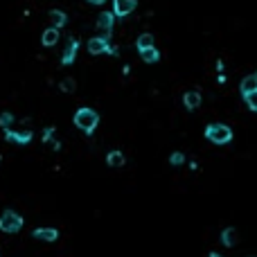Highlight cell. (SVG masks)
<instances>
[{"mask_svg":"<svg viewBox=\"0 0 257 257\" xmlns=\"http://www.w3.org/2000/svg\"><path fill=\"white\" fill-rule=\"evenodd\" d=\"M50 21H52V27H64L65 25V14L64 11H59V9H52L50 11Z\"/></svg>","mask_w":257,"mask_h":257,"instance_id":"obj_13","label":"cell"},{"mask_svg":"<svg viewBox=\"0 0 257 257\" xmlns=\"http://www.w3.org/2000/svg\"><path fill=\"white\" fill-rule=\"evenodd\" d=\"M97 30L102 34H108L113 30V14L111 11H102L99 18H97Z\"/></svg>","mask_w":257,"mask_h":257,"instance_id":"obj_5","label":"cell"},{"mask_svg":"<svg viewBox=\"0 0 257 257\" xmlns=\"http://www.w3.org/2000/svg\"><path fill=\"white\" fill-rule=\"evenodd\" d=\"M244 97H246V104H248V108L257 113V91L248 93V95H244Z\"/></svg>","mask_w":257,"mask_h":257,"instance_id":"obj_18","label":"cell"},{"mask_svg":"<svg viewBox=\"0 0 257 257\" xmlns=\"http://www.w3.org/2000/svg\"><path fill=\"white\" fill-rule=\"evenodd\" d=\"M106 162L111 167H122L124 165V154L122 151H111V154L106 156Z\"/></svg>","mask_w":257,"mask_h":257,"instance_id":"obj_14","label":"cell"},{"mask_svg":"<svg viewBox=\"0 0 257 257\" xmlns=\"http://www.w3.org/2000/svg\"><path fill=\"white\" fill-rule=\"evenodd\" d=\"M183 102H185V108H188V111H196V108L201 106V93H196V91L185 93Z\"/></svg>","mask_w":257,"mask_h":257,"instance_id":"obj_6","label":"cell"},{"mask_svg":"<svg viewBox=\"0 0 257 257\" xmlns=\"http://www.w3.org/2000/svg\"><path fill=\"white\" fill-rule=\"evenodd\" d=\"M57 41H59V30H57V27H50V30L43 32V45H45V48H52Z\"/></svg>","mask_w":257,"mask_h":257,"instance_id":"obj_9","label":"cell"},{"mask_svg":"<svg viewBox=\"0 0 257 257\" xmlns=\"http://www.w3.org/2000/svg\"><path fill=\"white\" fill-rule=\"evenodd\" d=\"M239 91H241V95H248V93L257 91V79H255V75L244 77V79H241V84H239Z\"/></svg>","mask_w":257,"mask_h":257,"instance_id":"obj_8","label":"cell"},{"mask_svg":"<svg viewBox=\"0 0 257 257\" xmlns=\"http://www.w3.org/2000/svg\"><path fill=\"white\" fill-rule=\"evenodd\" d=\"M169 162H171V165H183V162H185V156H183L181 151H176V154H171Z\"/></svg>","mask_w":257,"mask_h":257,"instance_id":"obj_20","label":"cell"},{"mask_svg":"<svg viewBox=\"0 0 257 257\" xmlns=\"http://www.w3.org/2000/svg\"><path fill=\"white\" fill-rule=\"evenodd\" d=\"M7 138H9L11 142H21V145H25V142H30V138H32V135H30V131H21V133H14V131H9V133H7Z\"/></svg>","mask_w":257,"mask_h":257,"instance_id":"obj_15","label":"cell"},{"mask_svg":"<svg viewBox=\"0 0 257 257\" xmlns=\"http://www.w3.org/2000/svg\"><path fill=\"white\" fill-rule=\"evenodd\" d=\"M61 91H64V93H72V91H75V81H72V79H64V81H61Z\"/></svg>","mask_w":257,"mask_h":257,"instance_id":"obj_21","label":"cell"},{"mask_svg":"<svg viewBox=\"0 0 257 257\" xmlns=\"http://www.w3.org/2000/svg\"><path fill=\"white\" fill-rule=\"evenodd\" d=\"M77 54V41H68V48L64 50V64H70Z\"/></svg>","mask_w":257,"mask_h":257,"instance_id":"obj_16","label":"cell"},{"mask_svg":"<svg viewBox=\"0 0 257 257\" xmlns=\"http://www.w3.org/2000/svg\"><path fill=\"white\" fill-rule=\"evenodd\" d=\"M23 228V219L21 214L11 212V210H7L2 217H0V230L2 232H18Z\"/></svg>","mask_w":257,"mask_h":257,"instance_id":"obj_3","label":"cell"},{"mask_svg":"<svg viewBox=\"0 0 257 257\" xmlns=\"http://www.w3.org/2000/svg\"><path fill=\"white\" fill-rule=\"evenodd\" d=\"M210 257H221V255H219V253H212V255H210Z\"/></svg>","mask_w":257,"mask_h":257,"instance_id":"obj_23","label":"cell"},{"mask_svg":"<svg viewBox=\"0 0 257 257\" xmlns=\"http://www.w3.org/2000/svg\"><path fill=\"white\" fill-rule=\"evenodd\" d=\"M97 122H99V118H97V113L93 111V108H81L75 115V124L81 131H86V133H91L93 128L97 127Z\"/></svg>","mask_w":257,"mask_h":257,"instance_id":"obj_2","label":"cell"},{"mask_svg":"<svg viewBox=\"0 0 257 257\" xmlns=\"http://www.w3.org/2000/svg\"><path fill=\"white\" fill-rule=\"evenodd\" d=\"M11 122H14L11 113H2V115H0V127H2V128H9Z\"/></svg>","mask_w":257,"mask_h":257,"instance_id":"obj_19","label":"cell"},{"mask_svg":"<svg viewBox=\"0 0 257 257\" xmlns=\"http://www.w3.org/2000/svg\"><path fill=\"white\" fill-rule=\"evenodd\" d=\"M106 50H111V48H108V43L104 41V38H91V41H88V52L91 54H102V52H106Z\"/></svg>","mask_w":257,"mask_h":257,"instance_id":"obj_7","label":"cell"},{"mask_svg":"<svg viewBox=\"0 0 257 257\" xmlns=\"http://www.w3.org/2000/svg\"><path fill=\"white\" fill-rule=\"evenodd\" d=\"M88 2H93V5H102L104 0H88Z\"/></svg>","mask_w":257,"mask_h":257,"instance_id":"obj_22","label":"cell"},{"mask_svg":"<svg viewBox=\"0 0 257 257\" xmlns=\"http://www.w3.org/2000/svg\"><path fill=\"white\" fill-rule=\"evenodd\" d=\"M255 79H257V72H255Z\"/></svg>","mask_w":257,"mask_h":257,"instance_id":"obj_24","label":"cell"},{"mask_svg":"<svg viewBox=\"0 0 257 257\" xmlns=\"http://www.w3.org/2000/svg\"><path fill=\"white\" fill-rule=\"evenodd\" d=\"M34 237L41 241H54L57 239V230H54V228H38V230L34 232Z\"/></svg>","mask_w":257,"mask_h":257,"instance_id":"obj_11","label":"cell"},{"mask_svg":"<svg viewBox=\"0 0 257 257\" xmlns=\"http://www.w3.org/2000/svg\"><path fill=\"white\" fill-rule=\"evenodd\" d=\"M147 48H154V36L151 34H140L138 36V50L142 52V50Z\"/></svg>","mask_w":257,"mask_h":257,"instance_id":"obj_17","label":"cell"},{"mask_svg":"<svg viewBox=\"0 0 257 257\" xmlns=\"http://www.w3.org/2000/svg\"><path fill=\"white\" fill-rule=\"evenodd\" d=\"M140 57H142V61H145V64H156V61L161 59V52H158L156 48H147V50H142V52H140Z\"/></svg>","mask_w":257,"mask_h":257,"instance_id":"obj_12","label":"cell"},{"mask_svg":"<svg viewBox=\"0 0 257 257\" xmlns=\"http://www.w3.org/2000/svg\"><path fill=\"white\" fill-rule=\"evenodd\" d=\"M138 2L135 0H113V14H118V16H128L131 11H135Z\"/></svg>","mask_w":257,"mask_h":257,"instance_id":"obj_4","label":"cell"},{"mask_svg":"<svg viewBox=\"0 0 257 257\" xmlns=\"http://www.w3.org/2000/svg\"><path fill=\"white\" fill-rule=\"evenodd\" d=\"M237 239H239V235H237L235 228H225V230L221 232V241H224V246H235Z\"/></svg>","mask_w":257,"mask_h":257,"instance_id":"obj_10","label":"cell"},{"mask_svg":"<svg viewBox=\"0 0 257 257\" xmlns=\"http://www.w3.org/2000/svg\"><path fill=\"white\" fill-rule=\"evenodd\" d=\"M205 138H208L210 142H214V145H228L232 140V128L228 127V124L214 122L205 128Z\"/></svg>","mask_w":257,"mask_h":257,"instance_id":"obj_1","label":"cell"}]
</instances>
